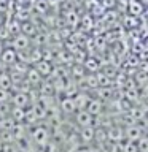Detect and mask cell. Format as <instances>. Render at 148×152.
Masks as SVG:
<instances>
[{"label": "cell", "instance_id": "30bf717a", "mask_svg": "<svg viewBox=\"0 0 148 152\" xmlns=\"http://www.w3.org/2000/svg\"><path fill=\"white\" fill-rule=\"evenodd\" d=\"M61 108H62V111H64L65 114H72V113H75V111H76L75 100H73V98H70V97L64 98V100L61 102Z\"/></svg>", "mask_w": 148, "mask_h": 152}, {"label": "cell", "instance_id": "5b68a950", "mask_svg": "<svg viewBox=\"0 0 148 152\" xmlns=\"http://www.w3.org/2000/svg\"><path fill=\"white\" fill-rule=\"evenodd\" d=\"M76 124L80 127H92V122H94V116L91 113H88L86 109H81V111H76Z\"/></svg>", "mask_w": 148, "mask_h": 152}, {"label": "cell", "instance_id": "e0dca14e", "mask_svg": "<svg viewBox=\"0 0 148 152\" xmlns=\"http://www.w3.org/2000/svg\"><path fill=\"white\" fill-rule=\"evenodd\" d=\"M3 49H5V48H3V43H2V40H0V56H2Z\"/></svg>", "mask_w": 148, "mask_h": 152}, {"label": "cell", "instance_id": "52a82bcc", "mask_svg": "<svg viewBox=\"0 0 148 152\" xmlns=\"http://www.w3.org/2000/svg\"><path fill=\"white\" fill-rule=\"evenodd\" d=\"M33 66H35V70H37L41 76H43V78L50 76V75H51V71H53L51 64H50V62H46V60H38Z\"/></svg>", "mask_w": 148, "mask_h": 152}, {"label": "cell", "instance_id": "8992f818", "mask_svg": "<svg viewBox=\"0 0 148 152\" xmlns=\"http://www.w3.org/2000/svg\"><path fill=\"white\" fill-rule=\"evenodd\" d=\"M50 138V133L45 127H35L32 130V140L37 142V144H45Z\"/></svg>", "mask_w": 148, "mask_h": 152}, {"label": "cell", "instance_id": "9a60e30c", "mask_svg": "<svg viewBox=\"0 0 148 152\" xmlns=\"http://www.w3.org/2000/svg\"><path fill=\"white\" fill-rule=\"evenodd\" d=\"M10 100H11V94H10V90L0 87V104H2V103H10Z\"/></svg>", "mask_w": 148, "mask_h": 152}, {"label": "cell", "instance_id": "8fae6325", "mask_svg": "<svg viewBox=\"0 0 148 152\" xmlns=\"http://www.w3.org/2000/svg\"><path fill=\"white\" fill-rule=\"evenodd\" d=\"M86 111L91 113L92 116H99L100 111H102V102H100V100H89Z\"/></svg>", "mask_w": 148, "mask_h": 152}, {"label": "cell", "instance_id": "277c9868", "mask_svg": "<svg viewBox=\"0 0 148 152\" xmlns=\"http://www.w3.org/2000/svg\"><path fill=\"white\" fill-rule=\"evenodd\" d=\"M24 81H26L29 86H32V87H37V86H41L43 76L35 70V66H30V68L26 71V78H24Z\"/></svg>", "mask_w": 148, "mask_h": 152}, {"label": "cell", "instance_id": "5bb4252c", "mask_svg": "<svg viewBox=\"0 0 148 152\" xmlns=\"http://www.w3.org/2000/svg\"><path fill=\"white\" fill-rule=\"evenodd\" d=\"M33 7H35L37 11H40V13H46V10L50 8V5H48L46 0H35Z\"/></svg>", "mask_w": 148, "mask_h": 152}, {"label": "cell", "instance_id": "6da1fadb", "mask_svg": "<svg viewBox=\"0 0 148 152\" xmlns=\"http://www.w3.org/2000/svg\"><path fill=\"white\" fill-rule=\"evenodd\" d=\"M0 62L7 66H14L18 64V51L14 48H5L0 56Z\"/></svg>", "mask_w": 148, "mask_h": 152}, {"label": "cell", "instance_id": "ac0fdd59", "mask_svg": "<svg viewBox=\"0 0 148 152\" xmlns=\"http://www.w3.org/2000/svg\"><path fill=\"white\" fill-rule=\"evenodd\" d=\"M2 147H3V142L0 141V152H2Z\"/></svg>", "mask_w": 148, "mask_h": 152}, {"label": "cell", "instance_id": "3957f363", "mask_svg": "<svg viewBox=\"0 0 148 152\" xmlns=\"http://www.w3.org/2000/svg\"><path fill=\"white\" fill-rule=\"evenodd\" d=\"M29 46H30V37L24 35V33H18V35L13 37V48L18 52L27 51Z\"/></svg>", "mask_w": 148, "mask_h": 152}, {"label": "cell", "instance_id": "ba28073f", "mask_svg": "<svg viewBox=\"0 0 148 152\" xmlns=\"http://www.w3.org/2000/svg\"><path fill=\"white\" fill-rule=\"evenodd\" d=\"M10 117H11L14 122H24V121H26V109H24V108H18V106H11Z\"/></svg>", "mask_w": 148, "mask_h": 152}, {"label": "cell", "instance_id": "4fadbf2b", "mask_svg": "<svg viewBox=\"0 0 148 152\" xmlns=\"http://www.w3.org/2000/svg\"><path fill=\"white\" fill-rule=\"evenodd\" d=\"M80 138L83 141H92L95 135H94V128L92 127H81V133H80Z\"/></svg>", "mask_w": 148, "mask_h": 152}, {"label": "cell", "instance_id": "7c38bea8", "mask_svg": "<svg viewBox=\"0 0 148 152\" xmlns=\"http://www.w3.org/2000/svg\"><path fill=\"white\" fill-rule=\"evenodd\" d=\"M126 135H127V140L129 141H137V140H140L142 138V130L138 127L135 125H132V127H127V130H126Z\"/></svg>", "mask_w": 148, "mask_h": 152}, {"label": "cell", "instance_id": "2e32d148", "mask_svg": "<svg viewBox=\"0 0 148 152\" xmlns=\"http://www.w3.org/2000/svg\"><path fill=\"white\" fill-rule=\"evenodd\" d=\"M46 2H48V5H50V7H57V5L64 3L65 0H46Z\"/></svg>", "mask_w": 148, "mask_h": 152}, {"label": "cell", "instance_id": "7a4b0ae2", "mask_svg": "<svg viewBox=\"0 0 148 152\" xmlns=\"http://www.w3.org/2000/svg\"><path fill=\"white\" fill-rule=\"evenodd\" d=\"M11 104L13 106H18V108H29V104H30V97L26 94V92H21V90H18L16 94L11 95Z\"/></svg>", "mask_w": 148, "mask_h": 152}, {"label": "cell", "instance_id": "9c48e42d", "mask_svg": "<svg viewBox=\"0 0 148 152\" xmlns=\"http://www.w3.org/2000/svg\"><path fill=\"white\" fill-rule=\"evenodd\" d=\"M143 10H145V5H143L142 2H138V0H129L127 3V11L131 14H142Z\"/></svg>", "mask_w": 148, "mask_h": 152}]
</instances>
